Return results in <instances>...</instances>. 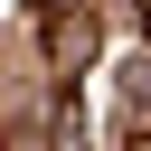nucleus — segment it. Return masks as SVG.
<instances>
[{
  "mask_svg": "<svg viewBox=\"0 0 151 151\" xmlns=\"http://www.w3.org/2000/svg\"><path fill=\"white\" fill-rule=\"evenodd\" d=\"M123 104H132V113H151V47L123 66Z\"/></svg>",
  "mask_w": 151,
  "mask_h": 151,
  "instance_id": "nucleus-1",
  "label": "nucleus"
},
{
  "mask_svg": "<svg viewBox=\"0 0 151 151\" xmlns=\"http://www.w3.org/2000/svg\"><path fill=\"white\" fill-rule=\"evenodd\" d=\"M142 38H151V0H142Z\"/></svg>",
  "mask_w": 151,
  "mask_h": 151,
  "instance_id": "nucleus-2",
  "label": "nucleus"
}]
</instances>
